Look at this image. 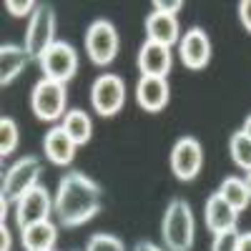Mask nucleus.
<instances>
[{
    "label": "nucleus",
    "mask_w": 251,
    "mask_h": 251,
    "mask_svg": "<svg viewBox=\"0 0 251 251\" xmlns=\"http://www.w3.org/2000/svg\"><path fill=\"white\" fill-rule=\"evenodd\" d=\"M86 251H126L123 241L111 234H93L86 244Z\"/></svg>",
    "instance_id": "nucleus-23"
},
{
    "label": "nucleus",
    "mask_w": 251,
    "mask_h": 251,
    "mask_svg": "<svg viewBox=\"0 0 251 251\" xmlns=\"http://www.w3.org/2000/svg\"><path fill=\"white\" fill-rule=\"evenodd\" d=\"M133 251H163V249H158V246H156V244H151V241H138Z\"/></svg>",
    "instance_id": "nucleus-30"
},
{
    "label": "nucleus",
    "mask_w": 251,
    "mask_h": 251,
    "mask_svg": "<svg viewBox=\"0 0 251 251\" xmlns=\"http://www.w3.org/2000/svg\"><path fill=\"white\" fill-rule=\"evenodd\" d=\"M60 126H63V131L75 141V146H86L93 136V121L86 111H80V108H71L66 116H63Z\"/></svg>",
    "instance_id": "nucleus-19"
},
{
    "label": "nucleus",
    "mask_w": 251,
    "mask_h": 251,
    "mask_svg": "<svg viewBox=\"0 0 251 251\" xmlns=\"http://www.w3.org/2000/svg\"><path fill=\"white\" fill-rule=\"evenodd\" d=\"M118 46H121V38H118V30L111 20L106 18H98L88 25L86 30V53L91 58L93 66L98 68H106L116 60L118 55Z\"/></svg>",
    "instance_id": "nucleus-5"
},
{
    "label": "nucleus",
    "mask_w": 251,
    "mask_h": 251,
    "mask_svg": "<svg viewBox=\"0 0 251 251\" xmlns=\"http://www.w3.org/2000/svg\"><path fill=\"white\" fill-rule=\"evenodd\" d=\"M38 8V3H33V0H5V10L10 13V15H15V18H23V15H33V10Z\"/></svg>",
    "instance_id": "nucleus-25"
},
{
    "label": "nucleus",
    "mask_w": 251,
    "mask_h": 251,
    "mask_svg": "<svg viewBox=\"0 0 251 251\" xmlns=\"http://www.w3.org/2000/svg\"><path fill=\"white\" fill-rule=\"evenodd\" d=\"M203 166V149L199 138L183 136L171 149V171L178 181H194Z\"/></svg>",
    "instance_id": "nucleus-9"
},
{
    "label": "nucleus",
    "mask_w": 251,
    "mask_h": 251,
    "mask_svg": "<svg viewBox=\"0 0 251 251\" xmlns=\"http://www.w3.org/2000/svg\"><path fill=\"white\" fill-rule=\"evenodd\" d=\"M239 251H251V231L239 234Z\"/></svg>",
    "instance_id": "nucleus-29"
},
{
    "label": "nucleus",
    "mask_w": 251,
    "mask_h": 251,
    "mask_svg": "<svg viewBox=\"0 0 251 251\" xmlns=\"http://www.w3.org/2000/svg\"><path fill=\"white\" fill-rule=\"evenodd\" d=\"M28 60L30 58H28L25 48L5 43L3 48H0V83H3V86H10V83L25 71Z\"/></svg>",
    "instance_id": "nucleus-18"
},
{
    "label": "nucleus",
    "mask_w": 251,
    "mask_h": 251,
    "mask_svg": "<svg viewBox=\"0 0 251 251\" xmlns=\"http://www.w3.org/2000/svg\"><path fill=\"white\" fill-rule=\"evenodd\" d=\"M196 236L194 211L186 199H171L161 221V239L166 251H191Z\"/></svg>",
    "instance_id": "nucleus-2"
},
{
    "label": "nucleus",
    "mask_w": 251,
    "mask_h": 251,
    "mask_svg": "<svg viewBox=\"0 0 251 251\" xmlns=\"http://www.w3.org/2000/svg\"><path fill=\"white\" fill-rule=\"evenodd\" d=\"M171 88H169V78H156V75H141L136 83V103L149 111L158 113L169 106Z\"/></svg>",
    "instance_id": "nucleus-12"
},
{
    "label": "nucleus",
    "mask_w": 251,
    "mask_h": 251,
    "mask_svg": "<svg viewBox=\"0 0 251 251\" xmlns=\"http://www.w3.org/2000/svg\"><path fill=\"white\" fill-rule=\"evenodd\" d=\"M178 55L188 71H203L211 60V40L203 28H191L178 40Z\"/></svg>",
    "instance_id": "nucleus-11"
},
{
    "label": "nucleus",
    "mask_w": 251,
    "mask_h": 251,
    "mask_svg": "<svg viewBox=\"0 0 251 251\" xmlns=\"http://www.w3.org/2000/svg\"><path fill=\"white\" fill-rule=\"evenodd\" d=\"M20 143V131H18V123L10 116L0 118V156L8 158Z\"/></svg>",
    "instance_id": "nucleus-22"
},
{
    "label": "nucleus",
    "mask_w": 251,
    "mask_h": 251,
    "mask_svg": "<svg viewBox=\"0 0 251 251\" xmlns=\"http://www.w3.org/2000/svg\"><path fill=\"white\" fill-rule=\"evenodd\" d=\"M216 194L234 208V211H244V208L251 203V191H249V186H246V181L244 178H239V176H226L224 181H221V186L216 188Z\"/></svg>",
    "instance_id": "nucleus-20"
},
{
    "label": "nucleus",
    "mask_w": 251,
    "mask_h": 251,
    "mask_svg": "<svg viewBox=\"0 0 251 251\" xmlns=\"http://www.w3.org/2000/svg\"><path fill=\"white\" fill-rule=\"evenodd\" d=\"M228 153H231V161L239 166L241 171H251V138H246V133L241 128L231 133Z\"/></svg>",
    "instance_id": "nucleus-21"
},
{
    "label": "nucleus",
    "mask_w": 251,
    "mask_h": 251,
    "mask_svg": "<svg viewBox=\"0 0 251 251\" xmlns=\"http://www.w3.org/2000/svg\"><path fill=\"white\" fill-rule=\"evenodd\" d=\"M241 131L246 133V138H251V116H246V121H244V126H241Z\"/></svg>",
    "instance_id": "nucleus-31"
},
{
    "label": "nucleus",
    "mask_w": 251,
    "mask_h": 251,
    "mask_svg": "<svg viewBox=\"0 0 251 251\" xmlns=\"http://www.w3.org/2000/svg\"><path fill=\"white\" fill-rule=\"evenodd\" d=\"M146 40H153V43L161 46H176L181 40V25L176 15H166L153 10L149 18H146Z\"/></svg>",
    "instance_id": "nucleus-16"
},
{
    "label": "nucleus",
    "mask_w": 251,
    "mask_h": 251,
    "mask_svg": "<svg viewBox=\"0 0 251 251\" xmlns=\"http://www.w3.org/2000/svg\"><path fill=\"white\" fill-rule=\"evenodd\" d=\"M91 106L98 116H116L126 106V83L116 73H100L91 83Z\"/></svg>",
    "instance_id": "nucleus-7"
},
{
    "label": "nucleus",
    "mask_w": 251,
    "mask_h": 251,
    "mask_svg": "<svg viewBox=\"0 0 251 251\" xmlns=\"http://www.w3.org/2000/svg\"><path fill=\"white\" fill-rule=\"evenodd\" d=\"M236 221H239V211H234L219 194H211L206 201V208H203V224L211 234H221V231H231L236 228Z\"/></svg>",
    "instance_id": "nucleus-14"
},
{
    "label": "nucleus",
    "mask_w": 251,
    "mask_h": 251,
    "mask_svg": "<svg viewBox=\"0 0 251 251\" xmlns=\"http://www.w3.org/2000/svg\"><path fill=\"white\" fill-rule=\"evenodd\" d=\"M239 20H241V25L251 33V0H241L239 3Z\"/></svg>",
    "instance_id": "nucleus-27"
},
{
    "label": "nucleus",
    "mask_w": 251,
    "mask_h": 251,
    "mask_svg": "<svg viewBox=\"0 0 251 251\" xmlns=\"http://www.w3.org/2000/svg\"><path fill=\"white\" fill-rule=\"evenodd\" d=\"M100 206H103V191L86 174L71 171L58 181L53 196V214L58 216L60 226L66 228L83 226L100 211Z\"/></svg>",
    "instance_id": "nucleus-1"
},
{
    "label": "nucleus",
    "mask_w": 251,
    "mask_h": 251,
    "mask_svg": "<svg viewBox=\"0 0 251 251\" xmlns=\"http://www.w3.org/2000/svg\"><path fill=\"white\" fill-rule=\"evenodd\" d=\"M55 239H58V228L53 221L30 224L20 231V241H23L25 251H53Z\"/></svg>",
    "instance_id": "nucleus-17"
},
{
    "label": "nucleus",
    "mask_w": 251,
    "mask_h": 251,
    "mask_svg": "<svg viewBox=\"0 0 251 251\" xmlns=\"http://www.w3.org/2000/svg\"><path fill=\"white\" fill-rule=\"evenodd\" d=\"M211 251H239V231H236V228H231V231L214 234Z\"/></svg>",
    "instance_id": "nucleus-24"
},
{
    "label": "nucleus",
    "mask_w": 251,
    "mask_h": 251,
    "mask_svg": "<svg viewBox=\"0 0 251 251\" xmlns=\"http://www.w3.org/2000/svg\"><path fill=\"white\" fill-rule=\"evenodd\" d=\"M136 66H138L141 75L166 78V75L171 73V66H174L171 48L169 46H161V43H153V40H146V43L138 48Z\"/></svg>",
    "instance_id": "nucleus-13"
},
{
    "label": "nucleus",
    "mask_w": 251,
    "mask_h": 251,
    "mask_svg": "<svg viewBox=\"0 0 251 251\" xmlns=\"http://www.w3.org/2000/svg\"><path fill=\"white\" fill-rule=\"evenodd\" d=\"M244 181H246V186H249V191H251V171H246V178H244Z\"/></svg>",
    "instance_id": "nucleus-32"
},
{
    "label": "nucleus",
    "mask_w": 251,
    "mask_h": 251,
    "mask_svg": "<svg viewBox=\"0 0 251 251\" xmlns=\"http://www.w3.org/2000/svg\"><path fill=\"white\" fill-rule=\"evenodd\" d=\"M38 66L43 71V78L55 83H68L78 73V53L66 40H55V43L38 58Z\"/></svg>",
    "instance_id": "nucleus-8"
},
{
    "label": "nucleus",
    "mask_w": 251,
    "mask_h": 251,
    "mask_svg": "<svg viewBox=\"0 0 251 251\" xmlns=\"http://www.w3.org/2000/svg\"><path fill=\"white\" fill-rule=\"evenodd\" d=\"M153 10L166 13V15H176L183 10V0H153Z\"/></svg>",
    "instance_id": "nucleus-26"
},
{
    "label": "nucleus",
    "mask_w": 251,
    "mask_h": 251,
    "mask_svg": "<svg viewBox=\"0 0 251 251\" xmlns=\"http://www.w3.org/2000/svg\"><path fill=\"white\" fill-rule=\"evenodd\" d=\"M53 43H55V10L48 3H38V8L30 15L23 48L30 60H38Z\"/></svg>",
    "instance_id": "nucleus-6"
},
{
    "label": "nucleus",
    "mask_w": 251,
    "mask_h": 251,
    "mask_svg": "<svg viewBox=\"0 0 251 251\" xmlns=\"http://www.w3.org/2000/svg\"><path fill=\"white\" fill-rule=\"evenodd\" d=\"M68 91L66 83H55L48 78H40L33 91H30V108L35 113L38 121L46 123H55L63 121V116L68 113Z\"/></svg>",
    "instance_id": "nucleus-4"
},
{
    "label": "nucleus",
    "mask_w": 251,
    "mask_h": 251,
    "mask_svg": "<svg viewBox=\"0 0 251 251\" xmlns=\"http://www.w3.org/2000/svg\"><path fill=\"white\" fill-rule=\"evenodd\" d=\"M75 141L63 131V126H53L43 138V151L46 158L53 166H71V161L75 158Z\"/></svg>",
    "instance_id": "nucleus-15"
},
{
    "label": "nucleus",
    "mask_w": 251,
    "mask_h": 251,
    "mask_svg": "<svg viewBox=\"0 0 251 251\" xmlns=\"http://www.w3.org/2000/svg\"><path fill=\"white\" fill-rule=\"evenodd\" d=\"M40 176H43V163H40L38 156L18 158L3 174V194H0V199L8 201V203H18L28 191L40 186L38 183Z\"/></svg>",
    "instance_id": "nucleus-3"
},
{
    "label": "nucleus",
    "mask_w": 251,
    "mask_h": 251,
    "mask_svg": "<svg viewBox=\"0 0 251 251\" xmlns=\"http://www.w3.org/2000/svg\"><path fill=\"white\" fill-rule=\"evenodd\" d=\"M0 236H3V244H0V251H10V246H13V239H10V231H8V226H5V224L0 226Z\"/></svg>",
    "instance_id": "nucleus-28"
},
{
    "label": "nucleus",
    "mask_w": 251,
    "mask_h": 251,
    "mask_svg": "<svg viewBox=\"0 0 251 251\" xmlns=\"http://www.w3.org/2000/svg\"><path fill=\"white\" fill-rule=\"evenodd\" d=\"M50 211H53V199L46 186H35L33 191H28L23 199L15 203V224L23 231L30 224H40V221H50Z\"/></svg>",
    "instance_id": "nucleus-10"
}]
</instances>
